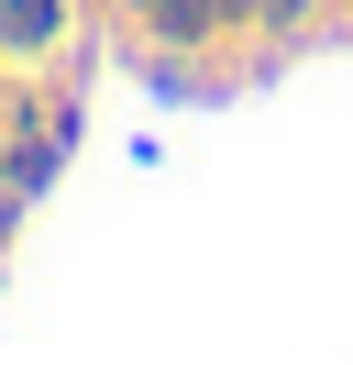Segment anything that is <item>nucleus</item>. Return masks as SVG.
<instances>
[{
  "mask_svg": "<svg viewBox=\"0 0 353 365\" xmlns=\"http://www.w3.org/2000/svg\"><path fill=\"white\" fill-rule=\"evenodd\" d=\"M154 23L188 45V34H210V23H221V0H154Z\"/></svg>",
  "mask_w": 353,
  "mask_h": 365,
  "instance_id": "f03ea898",
  "label": "nucleus"
},
{
  "mask_svg": "<svg viewBox=\"0 0 353 365\" xmlns=\"http://www.w3.org/2000/svg\"><path fill=\"white\" fill-rule=\"evenodd\" d=\"M56 0H0V34H11V45H56Z\"/></svg>",
  "mask_w": 353,
  "mask_h": 365,
  "instance_id": "f257e3e1",
  "label": "nucleus"
},
{
  "mask_svg": "<svg viewBox=\"0 0 353 365\" xmlns=\"http://www.w3.org/2000/svg\"><path fill=\"white\" fill-rule=\"evenodd\" d=\"M265 11H298V0H265Z\"/></svg>",
  "mask_w": 353,
  "mask_h": 365,
  "instance_id": "7ed1b4c3",
  "label": "nucleus"
}]
</instances>
